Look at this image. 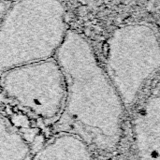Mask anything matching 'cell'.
Wrapping results in <instances>:
<instances>
[{"mask_svg":"<svg viewBox=\"0 0 160 160\" xmlns=\"http://www.w3.org/2000/svg\"><path fill=\"white\" fill-rule=\"evenodd\" d=\"M6 1H8V2H11V1H13V0H6Z\"/></svg>","mask_w":160,"mask_h":160,"instance_id":"9c48e42d","label":"cell"},{"mask_svg":"<svg viewBox=\"0 0 160 160\" xmlns=\"http://www.w3.org/2000/svg\"><path fill=\"white\" fill-rule=\"evenodd\" d=\"M30 147L13 124L0 113V159H27Z\"/></svg>","mask_w":160,"mask_h":160,"instance_id":"52a82bcc","label":"cell"},{"mask_svg":"<svg viewBox=\"0 0 160 160\" xmlns=\"http://www.w3.org/2000/svg\"><path fill=\"white\" fill-rule=\"evenodd\" d=\"M6 95L36 117L52 124L66 98V81L55 57L12 68L2 73Z\"/></svg>","mask_w":160,"mask_h":160,"instance_id":"277c9868","label":"cell"},{"mask_svg":"<svg viewBox=\"0 0 160 160\" xmlns=\"http://www.w3.org/2000/svg\"><path fill=\"white\" fill-rule=\"evenodd\" d=\"M68 31L62 0H13L0 21V73L54 57Z\"/></svg>","mask_w":160,"mask_h":160,"instance_id":"7a4b0ae2","label":"cell"},{"mask_svg":"<svg viewBox=\"0 0 160 160\" xmlns=\"http://www.w3.org/2000/svg\"><path fill=\"white\" fill-rule=\"evenodd\" d=\"M9 3L10 2H8L6 0H0V21L3 18V16H4V14H5V12H6Z\"/></svg>","mask_w":160,"mask_h":160,"instance_id":"ba28073f","label":"cell"},{"mask_svg":"<svg viewBox=\"0 0 160 160\" xmlns=\"http://www.w3.org/2000/svg\"><path fill=\"white\" fill-rule=\"evenodd\" d=\"M41 147L34 159H90L92 149L79 135L60 131Z\"/></svg>","mask_w":160,"mask_h":160,"instance_id":"8992f818","label":"cell"},{"mask_svg":"<svg viewBox=\"0 0 160 160\" xmlns=\"http://www.w3.org/2000/svg\"><path fill=\"white\" fill-rule=\"evenodd\" d=\"M133 141L138 158L160 159V94L145 101L136 114Z\"/></svg>","mask_w":160,"mask_h":160,"instance_id":"5b68a950","label":"cell"},{"mask_svg":"<svg viewBox=\"0 0 160 160\" xmlns=\"http://www.w3.org/2000/svg\"><path fill=\"white\" fill-rule=\"evenodd\" d=\"M54 57L65 76L66 98L52 131L77 134L91 149L115 150L123 133L125 105L92 46L68 29Z\"/></svg>","mask_w":160,"mask_h":160,"instance_id":"6da1fadb","label":"cell"},{"mask_svg":"<svg viewBox=\"0 0 160 160\" xmlns=\"http://www.w3.org/2000/svg\"><path fill=\"white\" fill-rule=\"evenodd\" d=\"M105 70L125 107L134 105L145 84L160 70V37L145 22L115 29L106 45Z\"/></svg>","mask_w":160,"mask_h":160,"instance_id":"3957f363","label":"cell"}]
</instances>
